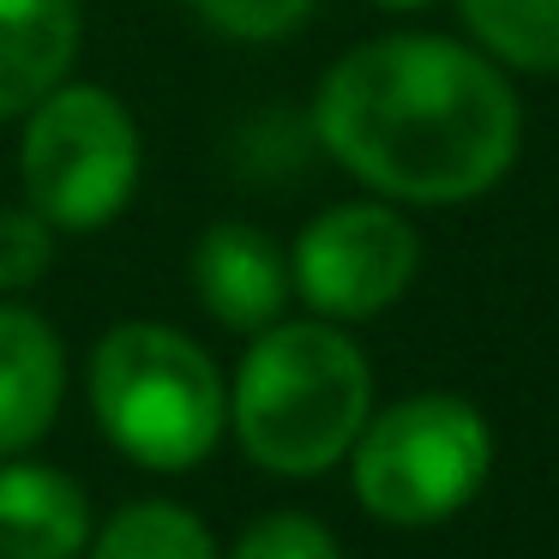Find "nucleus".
I'll list each match as a JSON object with an SVG mask.
<instances>
[{"mask_svg": "<svg viewBox=\"0 0 559 559\" xmlns=\"http://www.w3.org/2000/svg\"><path fill=\"white\" fill-rule=\"evenodd\" d=\"M313 133L379 199L463 205L518 163L523 109L487 55L451 37H379L319 79Z\"/></svg>", "mask_w": 559, "mask_h": 559, "instance_id": "nucleus-1", "label": "nucleus"}, {"mask_svg": "<svg viewBox=\"0 0 559 559\" xmlns=\"http://www.w3.org/2000/svg\"><path fill=\"white\" fill-rule=\"evenodd\" d=\"M373 409L367 355L331 319L265 325L235 373V439L271 475H319L349 457Z\"/></svg>", "mask_w": 559, "mask_h": 559, "instance_id": "nucleus-2", "label": "nucleus"}, {"mask_svg": "<svg viewBox=\"0 0 559 559\" xmlns=\"http://www.w3.org/2000/svg\"><path fill=\"white\" fill-rule=\"evenodd\" d=\"M91 409L109 445L145 469H193L223 439V373L193 337L169 325H115L91 355Z\"/></svg>", "mask_w": 559, "mask_h": 559, "instance_id": "nucleus-3", "label": "nucleus"}, {"mask_svg": "<svg viewBox=\"0 0 559 559\" xmlns=\"http://www.w3.org/2000/svg\"><path fill=\"white\" fill-rule=\"evenodd\" d=\"M349 451L355 499L379 523L427 530L481 493L487 463H493V433H487L475 403L427 391V397L391 403L385 415H367Z\"/></svg>", "mask_w": 559, "mask_h": 559, "instance_id": "nucleus-4", "label": "nucleus"}, {"mask_svg": "<svg viewBox=\"0 0 559 559\" xmlns=\"http://www.w3.org/2000/svg\"><path fill=\"white\" fill-rule=\"evenodd\" d=\"M25 205L55 229H103L127 211L139 187V127L127 103L103 85H55L37 109H25Z\"/></svg>", "mask_w": 559, "mask_h": 559, "instance_id": "nucleus-5", "label": "nucleus"}, {"mask_svg": "<svg viewBox=\"0 0 559 559\" xmlns=\"http://www.w3.org/2000/svg\"><path fill=\"white\" fill-rule=\"evenodd\" d=\"M421 241L379 199L319 211L289 253V283L319 319H373L415 283Z\"/></svg>", "mask_w": 559, "mask_h": 559, "instance_id": "nucleus-6", "label": "nucleus"}, {"mask_svg": "<svg viewBox=\"0 0 559 559\" xmlns=\"http://www.w3.org/2000/svg\"><path fill=\"white\" fill-rule=\"evenodd\" d=\"M193 295L217 325L265 331L283 319V307L295 295L289 259L253 223H211L193 241Z\"/></svg>", "mask_w": 559, "mask_h": 559, "instance_id": "nucleus-7", "label": "nucleus"}, {"mask_svg": "<svg viewBox=\"0 0 559 559\" xmlns=\"http://www.w3.org/2000/svg\"><path fill=\"white\" fill-rule=\"evenodd\" d=\"M67 355L49 319L0 301V463L31 451L61 415Z\"/></svg>", "mask_w": 559, "mask_h": 559, "instance_id": "nucleus-8", "label": "nucleus"}, {"mask_svg": "<svg viewBox=\"0 0 559 559\" xmlns=\"http://www.w3.org/2000/svg\"><path fill=\"white\" fill-rule=\"evenodd\" d=\"M91 535V499L49 463H0V559H73Z\"/></svg>", "mask_w": 559, "mask_h": 559, "instance_id": "nucleus-9", "label": "nucleus"}, {"mask_svg": "<svg viewBox=\"0 0 559 559\" xmlns=\"http://www.w3.org/2000/svg\"><path fill=\"white\" fill-rule=\"evenodd\" d=\"M79 55V0H0V121L37 109Z\"/></svg>", "mask_w": 559, "mask_h": 559, "instance_id": "nucleus-10", "label": "nucleus"}, {"mask_svg": "<svg viewBox=\"0 0 559 559\" xmlns=\"http://www.w3.org/2000/svg\"><path fill=\"white\" fill-rule=\"evenodd\" d=\"M463 25L518 73H559V0H457Z\"/></svg>", "mask_w": 559, "mask_h": 559, "instance_id": "nucleus-11", "label": "nucleus"}, {"mask_svg": "<svg viewBox=\"0 0 559 559\" xmlns=\"http://www.w3.org/2000/svg\"><path fill=\"white\" fill-rule=\"evenodd\" d=\"M91 559H217V542L187 506L139 499L121 518L103 523Z\"/></svg>", "mask_w": 559, "mask_h": 559, "instance_id": "nucleus-12", "label": "nucleus"}, {"mask_svg": "<svg viewBox=\"0 0 559 559\" xmlns=\"http://www.w3.org/2000/svg\"><path fill=\"white\" fill-rule=\"evenodd\" d=\"M187 7L217 37H235V43H277L289 31H301L307 13H313V0H187Z\"/></svg>", "mask_w": 559, "mask_h": 559, "instance_id": "nucleus-13", "label": "nucleus"}, {"mask_svg": "<svg viewBox=\"0 0 559 559\" xmlns=\"http://www.w3.org/2000/svg\"><path fill=\"white\" fill-rule=\"evenodd\" d=\"M55 265V223L43 211H0V295H19Z\"/></svg>", "mask_w": 559, "mask_h": 559, "instance_id": "nucleus-14", "label": "nucleus"}, {"mask_svg": "<svg viewBox=\"0 0 559 559\" xmlns=\"http://www.w3.org/2000/svg\"><path fill=\"white\" fill-rule=\"evenodd\" d=\"M235 559H343V554L325 523L301 518V511H277V518H259L235 542Z\"/></svg>", "mask_w": 559, "mask_h": 559, "instance_id": "nucleus-15", "label": "nucleus"}, {"mask_svg": "<svg viewBox=\"0 0 559 559\" xmlns=\"http://www.w3.org/2000/svg\"><path fill=\"white\" fill-rule=\"evenodd\" d=\"M373 7H391V13H409V7H427V0H373Z\"/></svg>", "mask_w": 559, "mask_h": 559, "instance_id": "nucleus-16", "label": "nucleus"}]
</instances>
